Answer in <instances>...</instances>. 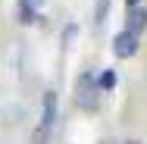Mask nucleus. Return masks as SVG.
<instances>
[{
  "mask_svg": "<svg viewBox=\"0 0 147 144\" xmlns=\"http://www.w3.org/2000/svg\"><path fill=\"white\" fill-rule=\"evenodd\" d=\"M97 82H94V72H82L78 75V85H75V103L82 110H94L97 107Z\"/></svg>",
  "mask_w": 147,
  "mask_h": 144,
  "instance_id": "obj_1",
  "label": "nucleus"
},
{
  "mask_svg": "<svg viewBox=\"0 0 147 144\" xmlns=\"http://www.w3.org/2000/svg\"><path fill=\"white\" fill-rule=\"evenodd\" d=\"M113 53L119 59H128L138 53V38L135 34H128V31H119L116 38H113Z\"/></svg>",
  "mask_w": 147,
  "mask_h": 144,
  "instance_id": "obj_2",
  "label": "nucleus"
},
{
  "mask_svg": "<svg viewBox=\"0 0 147 144\" xmlns=\"http://www.w3.org/2000/svg\"><path fill=\"white\" fill-rule=\"evenodd\" d=\"M97 88H100V91H113V88H116V72H113V69H107V72L97 78Z\"/></svg>",
  "mask_w": 147,
  "mask_h": 144,
  "instance_id": "obj_6",
  "label": "nucleus"
},
{
  "mask_svg": "<svg viewBox=\"0 0 147 144\" xmlns=\"http://www.w3.org/2000/svg\"><path fill=\"white\" fill-rule=\"evenodd\" d=\"M128 6H131V9H135V6H138V0H128Z\"/></svg>",
  "mask_w": 147,
  "mask_h": 144,
  "instance_id": "obj_9",
  "label": "nucleus"
},
{
  "mask_svg": "<svg viewBox=\"0 0 147 144\" xmlns=\"http://www.w3.org/2000/svg\"><path fill=\"white\" fill-rule=\"evenodd\" d=\"M147 28V9L144 6H135V9H128V22H125V31L128 34H135V38H141V31Z\"/></svg>",
  "mask_w": 147,
  "mask_h": 144,
  "instance_id": "obj_3",
  "label": "nucleus"
},
{
  "mask_svg": "<svg viewBox=\"0 0 147 144\" xmlns=\"http://www.w3.org/2000/svg\"><path fill=\"white\" fill-rule=\"evenodd\" d=\"M44 6V0H19V22L22 25H31L38 19V9Z\"/></svg>",
  "mask_w": 147,
  "mask_h": 144,
  "instance_id": "obj_5",
  "label": "nucleus"
},
{
  "mask_svg": "<svg viewBox=\"0 0 147 144\" xmlns=\"http://www.w3.org/2000/svg\"><path fill=\"white\" fill-rule=\"evenodd\" d=\"M107 9H110V0H97V9H94V22L97 25L107 22Z\"/></svg>",
  "mask_w": 147,
  "mask_h": 144,
  "instance_id": "obj_7",
  "label": "nucleus"
},
{
  "mask_svg": "<svg viewBox=\"0 0 147 144\" xmlns=\"http://www.w3.org/2000/svg\"><path fill=\"white\" fill-rule=\"evenodd\" d=\"M53 122H57V91H47L41 103V128H50Z\"/></svg>",
  "mask_w": 147,
  "mask_h": 144,
  "instance_id": "obj_4",
  "label": "nucleus"
},
{
  "mask_svg": "<svg viewBox=\"0 0 147 144\" xmlns=\"http://www.w3.org/2000/svg\"><path fill=\"white\" fill-rule=\"evenodd\" d=\"M47 138H50V128H34V135H31V144H47Z\"/></svg>",
  "mask_w": 147,
  "mask_h": 144,
  "instance_id": "obj_8",
  "label": "nucleus"
}]
</instances>
